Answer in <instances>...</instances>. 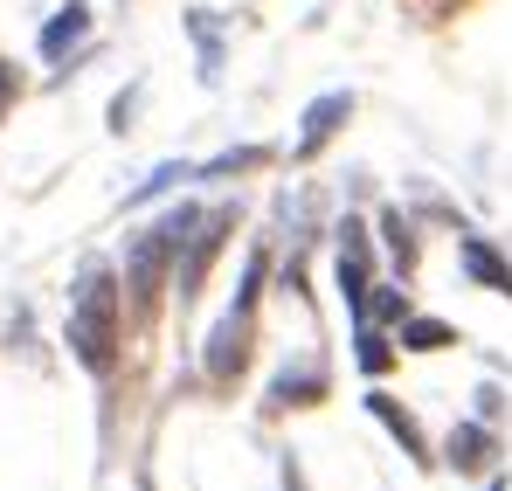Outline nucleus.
Returning a JSON list of instances; mask_svg holds the SVG:
<instances>
[{
  "mask_svg": "<svg viewBox=\"0 0 512 491\" xmlns=\"http://www.w3.org/2000/svg\"><path fill=\"white\" fill-rule=\"evenodd\" d=\"M14 104V70H0V111Z\"/></svg>",
  "mask_w": 512,
  "mask_h": 491,
  "instance_id": "obj_16",
  "label": "nucleus"
},
{
  "mask_svg": "<svg viewBox=\"0 0 512 491\" xmlns=\"http://www.w3.org/2000/svg\"><path fill=\"white\" fill-rule=\"evenodd\" d=\"M388 360H395V346L374 326H360V367H367V374H388Z\"/></svg>",
  "mask_w": 512,
  "mask_h": 491,
  "instance_id": "obj_12",
  "label": "nucleus"
},
{
  "mask_svg": "<svg viewBox=\"0 0 512 491\" xmlns=\"http://www.w3.org/2000/svg\"><path fill=\"white\" fill-rule=\"evenodd\" d=\"M464 270L485 284V291H499V298H512V263L499 256L492 243H478V236H464Z\"/></svg>",
  "mask_w": 512,
  "mask_h": 491,
  "instance_id": "obj_8",
  "label": "nucleus"
},
{
  "mask_svg": "<svg viewBox=\"0 0 512 491\" xmlns=\"http://www.w3.org/2000/svg\"><path fill=\"white\" fill-rule=\"evenodd\" d=\"M270 395H277V402H319V395H326V367H284Z\"/></svg>",
  "mask_w": 512,
  "mask_h": 491,
  "instance_id": "obj_10",
  "label": "nucleus"
},
{
  "mask_svg": "<svg viewBox=\"0 0 512 491\" xmlns=\"http://www.w3.org/2000/svg\"><path fill=\"white\" fill-rule=\"evenodd\" d=\"M180 173H194V166H180V160L153 166V180H146V187H132V208H146V201H153V194H167V187H173V180H180Z\"/></svg>",
  "mask_w": 512,
  "mask_h": 491,
  "instance_id": "obj_14",
  "label": "nucleus"
},
{
  "mask_svg": "<svg viewBox=\"0 0 512 491\" xmlns=\"http://www.w3.org/2000/svg\"><path fill=\"white\" fill-rule=\"evenodd\" d=\"M381 229H388V249H395V256H402V263H409V256H416V243H409V222H402V215H388V222H381Z\"/></svg>",
  "mask_w": 512,
  "mask_h": 491,
  "instance_id": "obj_15",
  "label": "nucleus"
},
{
  "mask_svg": "<svg viewBox=\"0 0 512 491\" xmlns=\"http://www.w3.org/2000/svg\"><path fill=\"white\" fill-rule=\"evenodd\" d=\"M84 35H90V7H84V0H70V7H63V14L42 28V63H63V56H70Z\"/></svg>",
  "mask_w": 512,
  "mask_h": 491,
  "instance_id": "obj_6",
  "label": "nucleus"
},
{
  "mask_svg": "<svg viewBox=\"0 0 512 491\" xmlns=\"http://www.w3.org/2000/svg\"><path fill=\"white\" fill-rule=\"evenodd\" d=\"M229 236V215H201L194 229H187V263H180V298H194L201 291V277H208V263H215V249Z\"/></svg>",
  "mask_w": 512,
  "mask_h": 491,
  "instance_id": "obj_3",
  "label": "nucleus"
},
{
  "mask_svg": "<svg viewBox=\"0 0 512 491\" xmlns=\"http://www.w3.org/2000/svg\"><path fill=\"white\" fill-rule=\"evenodd\" d=\"M450 464L457 471H492V429L485 422H457L450 429Z\"/></svg>",
  "mask_w": 512,
  "mask_h": 491,
  "instance_id": "obj_9",
  "label": "nucleus"
},
{
  "mask_svg": "<svg viewBox=\"0 0 512 491\" xmlns=\"http://www.w3.org/2000/svg\"><path fill=\"white\" fill-rule=\"evenodd\" d=\"M485 491H506V478H492V485H485Z\"/></svg>",
  "mask_w": 512,
  "mask_h": 491,
  "instance_id": "obj_17",
  "label": "nucleus"
},
{
  "mask_svg": "<svg viewBox=\"0 0 512 491\" xmlns=\"http://www.w3.org/2000/svg\"><path fill=\"white\" fill-rule=\"evenodd\" d=\"M263 249L250 256V270H243V291H236V305L222 312V326L208 332V353H201V367H208V381H236L243 374V360H250V319H256V284H263Z\"/></svg>",
  "mask_w": 512,
  "mask_h": 491,
  "instance_id": "obj_2",
  "label": "nucleus"
},
{
  "mask_svg": "<svg viewBox=\"0 0 512 491\" xmlns=\"http://www.w3.org/2000/svg\"><path fill=\"white\" fill-rule=\"evenodd\" d=\"M457 332L443 326V319H402V346L409 353H436V346H450Z\"/></svg>",
  "mask_w": 512,
  "mask_h": 491,
  "instance_id": "obj_11",
  "label": "nucleus"
},
{
  "mask_svg": "<svg viewBox=\"0 0 512 491\" xmlns=\"http://www.w3.org/2000/svg\"><path fill=\"white\" fill-rule=\"evenodd\" d=\"M340 291L353 305V319H360V305H367V236H360V222H346L340 236Z\"/></svg>",
  "mask_w": 512,
  "mask_h": 491,
  "instance_id": "obj_5",
  "label": "nucleus"
},
{
  "mask_svg": "<svg viewBox=\"0 0 512 491\" xmlns=\"http://www.w3.org/2000/svg\"><path fill=\"white\" fill-rule=\"evenodd\" d=\"M263 160H270L263 146H243V153H222V160H208L201 173H208V180H229V173H243V166H263Z\"/></svg>",
  "mask_w": 512,
  "mask_h": 491,
  "instance_id": "obj_13",
  "label": "nucleus"
},
{
  "mask_svg": "<svg viewBox=\"0 0 512 491\" xmlns=\"http://www.w3.org/2000/svg\"><path fill=\"white\" fill-rule=\"evenodd\" d=\"M367 409H374V422H381V429H388V436H395V443H402V450H409V457L423 464L429 450H423V429H416V415L402 409L395 395H367Z\"/></svg>",
  "mask_w": 512,
  "mask_h": 491,
  "instance_id": "obj_7",
  "label": "nucleus"
},
{
  "mask_svg": "<svg viewBox=\"0 0 512 491\" xmlns=\"http://www.w3.org/2000/svg\"><path fill=\"white\" fill-rule=\"evenodd\" d=\"M346 111H353V97H346V90H326V97H319V104L305 111V132H298V160H312V153H319V146H326V139L340 132Z\"/></svg>",
  "mask_w": 512,
  "mask_h": 491,
  "instance_id": "obj_4",
  "label": "nucleus"
},
{
  "mask_svg": "<svg viewBox=\"0 0 512 491\" xmlns=\"http://www.w3.org/2000/svg\"><path fill=\"white\" fill-rule=\"evenodd\" d=\"M70 346H77V360L90 374L118 367V284H111V270H84L77 312H70Z\"/></svg>",
  "mask_w": 512,
  "mask_h": 491,
  "instance_id": "obj_1",
  "label": "nucleus"
}]
</instances>
